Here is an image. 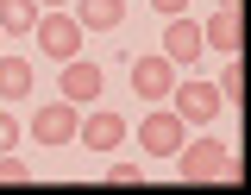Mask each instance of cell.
<instances>
[{
	"label": "cell",
	"mask_w": 251,
	"mask_h": 195,
	"mask_svg": "<svg viewBox=\"0 0 251 195\" xmlns=\"http://www.w3.org/2000/svg\"><path fill=\"white\" fill-rule=\"evenodd\" d=\"M38 6H69V0H38Z\"/></svg>",
	"instance_id": "obj_20"
},
{
	"label": "cell",
	"mask_w": 251,
	"mask_h": 195,
	"mask_svg": "<svg viewBox=\"0 0 251 195\" xmlns=\"http://www.w3.org/2000/svg\"><path fill=\"white\" fill-rule=\"evenodd\" d=\"M38 26V0H0V32H31Z\"/></svg>",
	"instance_id": "obj_13"
},
{
	"label": "cell",
	"mask_w": 251,
	"mask_h": 195,
	"mask_svg": "<svg viewBox=\"0 0 251 195\" xmlns=\"http://www.w3.org/2000/svg\"><path fill=\"white\" fill-rule=\"evenodd\" d=\"M75 139H82L88 151H120L126 145V120L113 113V107H94L88 120H75Z\"/></svg>",
	"instance_id": "obj_8"
},
{
	"label": "cell",
	"mask_w": 251,
	"mask_h": 195,
	"mask_svg": "<svg viewBox=\"0 0 251 195\" xmlns=\"http://www.w3.org/2000/svg\"><path fill=\"white\" fill-rule=\"evenodd\" d=\"M107 183H120V189H126V183H145V164H138V158H132V164H113Z\"/></svg>",
	"instance_id": "obj_17"
},
{
	"label": "cell",
	"mask_w": 251,
	"mask_h": 195,
	"mask_svg": "<svg viewBox=\"0 0 251 195\" xmlns=\"http://www.w3.org/2000/svg\"><path fill=\"white\" fill-rule=\"evenodd\" d=\"M38 51L44 57H57V63H69V57H82V26H75V13H63V6H50V13H38Z\"/></svg>",
	"instance_id": "obj_2"
},
{
	"label": "cell",
	"mask_w": 251,
	"mask_h": 195,
	"mask_svg": "<svg viewBox=\"0 0 251 195\" xmlns=\"http://www.w3.org/2000/svg\"><path fill=\"white\" fill-rule=\"evenodd\" d=\"M75 120H82V107H69V101L38 107V113H31V139H38V145H69V139H75Z\"/></svg>",
	"instance_id": "obj_9"
},
{
	"label": "cell",
	"mask_w": 251,
	"mask_h": 195,
	"mask_svg": "<svg viewBox=\"0 0 251 195\" xmlns=\"http://www.w3.org/2000/svg\"><path fill=\"white\" fill-rule=\"evenodd\" d=\"M69 6H75V26L82 32H113L126 19V0H69Z\"/></svg>",
	"instance_id": "obj_11"
},
{
	"label": "cell",
	"mask_w": 251,
	"mask_h": 195,
	"mask_svg": "<svg viewBox=\"0 0 251 195\" xmlns=\"http://www.w3.org/2000/svg\"><path fill=\"white\" fill-rule=\"evenodd\" d=\"M138 145H145L151 158H176V145H182V113L163 107V101H151V113L138 120Z\"/></svg>",
	"instance_id": "obj_3"
},
{
	"label": "cell",
	"mask_w": 251,
	"mask_h": 195,
	"mask_svg": "<svg viewBox=\"0 0 251 195\" xmlns=\"http://www.w3.org/2000/svg\"><path fill=\"white\" fill-rule=\"evenodd\" d=\"M0 44H6V32H0Z\"/></svg>",
	"instance_id": "obj_21"
},
{
	"label": "cell",
	"mask_w": 251,
	"mask_h": 195,
	"mask_svg": "<svg viewBox=\"0 0 251 195\" xmlns=\"http://www.w3.org/2000/svg\"><path fill=\"white\" fill-rule=\"evenodd\" d=\"M151 6H157V13H163V19H170V13H182L188 0H151Z\"/></svg>",
	"instance_id": "obj_18"
},
{
	"label": "cell",
	"mask_w": 251,
	"mask_h": 195,
	"mask_svg": "<svg viewBox=\"0 0 251 195\" xmlns=\"http://www.w3.org/2000/svg\"><path fill=\"white\" fill-rule=\"evenodd\" d=\"M176 176H182V183H220V176H232V151H226L220 139L176 145Z\"/></svg>",
	"instance_id": "obj_1"
},
{
	"label": "cell",
	"mask_w": 251,
	"mask_h": 195,
	"mask_svg": "<svg viewBox=\"0 0 251 195\" xmlns=\"http://www.w3.org/2000/svg\"><path fill=\"white\" fill-rule=\"evenodd\" d=\"M0 183H31V164L13 158V151H0Z\"/></svg>",
	"instance_id": "obj_15"
},
{
	"label": "cell",
	"mask_w": 251,
	"mask_h": 195,
	"mask_svg": "<svg viewBox=\"0 0 251 195\" xmlns=\"http://www.w3.org/2000/svg\"><path fill=\"white\" fill-rule=\"evenodd\" d=\"M214 88H220V101H232V107H245V63H239V57H226V76H220Z\"/></svg>",
	"instance_id": "obj_14"
},
{
	"label": "cell",
	"mask_w": 251,
	"mask_h": 195,
	"mask_svg": "<svg viewBox=\"0 0 251 195\" xmlns=\"http://www.w3.org/2000/svg\"><path fill=\"white\" fill-rule=\"evenodd\" d=\"M170 101H176V113H182L188 126H207L220 107H226L214 82H176V88H170Z\"/></svg>",
	"instance_id": "obj_7"
},
{
	"label": "cell",
	"mask_w": 251,
	"mask_h": 195,
	"mask_svg": "<svg viewBox=\"0 0 251 195\" xmlns=\"http://www.w3.org/2000/svg\"><path fill=\"white\" fill-rule=\"evenodd\" d=\"M207 44H201V26L188 19V13H170V26H163V57L170 63H195Z\"/></svg>",
	"instance_id": "obj_10"
},
{
	"label": "cell",
	"mask_w": 251,
	"mask_h": 195,
	"mask_svg": "<svg viewBox=\"0 0 251 195\" xmlns=\"http://www.w3.org/2000/svg\"><path fill=\"white\" fill-rule=\"evenodd\" d=\"M214 6H245V0H214Z\"/></svg>",
	"instance_id": "obj_19"
},
{
	"label": "cell",
	"mask_w": 251,
	"mask_h": 195,
	"mask_svg": "<svg viewBox=\"0 0 251 195\" xmlns=\"http://www.w3.org/2000/svg\"><path fill=\"white\" fill-rule=\"evenodd\" d=\"M0 101H31V63L0 51Z\"/></svg>",
	"instance_id": "obj_12"
},
{
	"label": "cell",
	"mask_w": 251,
	"mask_h": 195,
	"mask_svg": "<svg viewBox=\"0 0 251 195\" xmlns=\"http://www.w3.org/2000/svg\"><path fill=\"white\" fill-rule=\"evenodd\" d=\"M126 69H132V95L138 101H170V88H176L170 57H126Z\"/></svg>",
	"instance_id": "obj_4"
},
{
	"label": "cell",
	"mask_w": 251,
	"mask_h": 195,
	"mask_svg": "<svg viewBox=\"0 0 251 195\" xmlns=\"http://www.w3.org/2000/svg\"><path fill=\"white\" fill-rule=\"evenodd\" d=\"M201 44L220 51V57H239L245 51V13L239 6H214V19L201 26Z\"/></svg>",
	"instance_id": "obj_6"
},
{
	"label": "cell",
	"mask_w": 251,
	"mask_h": 195,
	"mask_svg": "<svg viewBox=\"0 0 251 195\" xmlns=\"http://www.w3.org/2000/svg\"><path fill=\"white\" fill-rule=\"evenodd\" d=\"M100 88H107V76H100L94 57H69V63H63V101H69V107H94Z\"/></svg>",
	"instance_id": "obj_5"
},
{
	"label": "cell",
	"mask_w": 251,
	"mask_h": 195,
	"mask_svg": "<svg viewBox=\"0 0 251 195\" xmlns=\"http://www.w3.org/2000/svg\"><path fill=\"white\" fill-rule=\"evenodd\" d=\"M19 113H6V107H0V151H13V145H19Z\"/></svg>",
	"instance_id": "obj_16"
}]
</instances>
